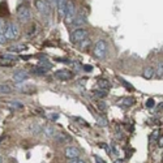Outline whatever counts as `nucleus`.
Returning a JSON list of instances; mask_svg holds the SVG:
<instances>
[{"instance_id":"26","label":"nucleus","mask_w":163,"mask_h":163,"mask_svg":"<svg viewBox=\"0 0 163 163\" xmlns=\"http://www.w3.org/2000/svg\"><path fill=\"white\" fill-rule=\"evenodd\" d=\"M9 105H10V107H14V108H21V107H22V105L18 103V102H10Z\"/></svg>"},{"instance_id":"9","label":"nucleus","mask_w":163,"mask_h":163,"mask_svg":"<svg viewBox=\"0 0 163 163\" xmlns=\"http://www.w3.org/2000/svg\"><path fill=\"white\" fill-rule=\"evenodd\" d=\"M12 78L14 82H24V81L29 80V73H26L25 70H17V72L13 74Z\"/></svg>"},{"instance_id":"14","label":"nucleus","mask_w":163,"mask_h":163,"mask_svg":"<svg viewBox=\"0 0 163 163\" xmlns=\"http://www.w3.org/2000/svg\"><path fill=\"white\" fill-rule=\"evenodd\" d=\"M155 73V70L153 67H146L144 70H142V76L146 78V80H150V78H153V76Z\"/></svg>"},{"instance_id":"18","label":"nucleus","mask_w":163,"mask_h":163,"mask_svg":"<svg viewBox=\"0 0 163 163\" xmlns=\"http://www.w3.org/2000/svg\"><path fill=\"white\" fill-rule=\"evenodd\" d=\"M12 93V88L8 85H2L0 84V94H9Z\"/></svg>"},{"instance_id":"7","label":"nucleus","mask_w":163,"mask_h":163,"mask_svg":"<svg viewBox=\"0 0 163 163\" xmlns=\"http://www.w3.org/2000/svg\"><path fill=\"white\" fill-rule=\"evenodd\" d=\"M55 77L62 81H68V80H72L73 73L69 69H60L58 72H55Z\"/></svg>"},{"instance_id":"35","label":"nucleus","mask_w":163,"mask_h":163,"mask_svg":"<svg viewBox=\"0 0 163 163\" xmlns=\"http://www.w3.org/2000/svg\"><path fill=\"white\" fill-rule=\"evenodd\" d=\"M69 163H80V159L78 158H76V159H70Z\"/></svg>"},{"instance_id":"10","label":"nucleus","mask_w":163,"mask_h":163,"mask_svg":"<svg viewBox=\"0 0 163 163\" xmlns=\"http://www.w3.org/2000/svg\"><path fill=\"white\" fill-rule=\"evenodd\" d=\"M65 7H67V0H56V8H58L59 17H64Z\"/></svg>"},{"instance_id":"2","label":"nucleus","mask_w":163,"mask_h":163,"mask_svg":"<svg viewBox=\"0 0 163 163\" xmlns=\"http://www.w3.org/2000/svg\"><path fill=\"white\" fill-rule=\"evenodd\" d=\"M93 52H94V56L97 59H105L106 58V54H107V43L103 39H99L94 45Z\"/></svg>"},{"instance_id":"4","label":"nucleus","mask_w":163,"mask_h":163,"mask_svg":"<svg viewBox=\"0 0 163 163\" xmlns=\"http://www.w3.org/2000/svg\"><path fill=\"white\" fill-rule=\"evenodd\" d=\"M77 14H76V7L73 2H67V7H65V13H64L65 24H72Z\"/></svg>"},{"instance_id":"29","label":"nucleus","mask_w":163,"mask_h":163,"mask_svg":"<svg viewBox=\"0 0 163 163\" xmlns=\"http://www.w3.org/2000/svg\"><path fill=\"white\" fill-rule=\"evenodd\" d=\"M94 159H95V163H106L105 161L101 158V157H98V155H94Z\"/></svg>"},{"instance_id":"30","label":"nucleus","mask_w":163,"mask_h":163,"mask_svg":"<svg viewBox=\"0 0 163 163\" xmlns=\"http://www.w3.org/2000/svg\"><path fill=\"white\" fill-rule=\"evenodd\" d=\"M97 106H98V107H99V108H101V110H105V108H106V105H105V103H103V102H101V101H98V103H97Z\"/></svg>"},{"instance_id":"22","label":"nucleus","mask_w":163,"mask_h":163,"mask_svg":"<svg viewBox=\"0 0 163 163\" xmlns=\"http://www.w3.org/2000/svg\"><path fill=\"white\" fill-rule=\"evenodd\" d=\"M5 26H7V22H5V20H4L3 17H0V34H4Z\"/></svg>"},{"instance_id":"15","label":"nucleus","mask_w":163,"mask_h":163,"mask_svg":"<svg viewBox=\"0 0 163 163\" xmlns=\"http://www.w3.org/2000/svg\"><path fill=\"white\" fill-rule=\"evenodd\" d=\"M110 81L106 80V78H101V80H98V88L102 89V90H108L110 89Z\"/></svg>"},{"instance_id":"3","label":"nucleus","mask_w":163,"mask_h":163,"mask_svg":"<svg viewBox=\"0 0 163 163\" xmlns=\"http://www.w3.org/2000/svg\"><path fill=\"white\" fill-rule=\"evenodd\" d=\"M35 7H37V10L39 12L42 16H50L51 14V4L48 0H37L35 2Z\"/></svg>"},{"instance_id":"6","label":"nucleus","mask_w":163,"mask_h":163,"mask_svg":"<svg viewBox=\"0 0 163 163\" xmlns=\"http://www.w3.org/2000/svg\"><path fill=\"white\" fill-rule=\"evenodd\" d=\"M86 38H88V30L77 29V30H74L72 34H70V42H72L73 45H78V43L85 41Z\"/></svg>"},{"instance_id":"8","label":"nucleus","mask_w":163,"mask_h":163,"mask_svg":"<svg viewBox=\"0 0 163 163\" xmlns=\"http://www.w3.org/2000/svg\"><path fill=\"white\" fill-rule=\"evenodd\" d=\"M64 155L67 157L68 159H76V158H78L80 151L77 148H74V146H68V148H65V150H64Z\"/></svg>"},{"instance_id":"34","label":"nucleus","mask_w":163,"mask_h":163,"mask_svg":"<svg viewBox=\"0 0 163 163\" xmlns=\"http://www.w3.org/2000/svg\"><path fill=\"white\" fill-rule=\"evenodd\" d=\"M157 137H159V136H158V130H154V133H153V137H151V138H157Z\"/></svg>"},{"instance_id":"33","label":"nucleus","mask_w":163,"mask_h":163,"mask_svg":"<svg viewBox=\"0 0 163 163\" xmlns=\"http://www.w3.org/2000/svg\"><path fill=\"white\" fill-rule=\"evenodd\" d=\"M84 70H86V72H91V70H93V67H91V65H85Z\"/></svg>"},{"instance_id":"36","label":"nucleus","mask_w":163,"mask_h":163,"mask_svg":"<svg viewBox=\"0 0 163 163\" xmlns=\"http://www.w3.org/2000/svg\"><path fill=\"white\" fill-rule=\"evenodd\" d=\"M50 117L52 119V120H56V119H58L59 116H58V115H55V113H54V115H50Z\"/></svg>"},{"instance_id":"38","label":"nucleus","mask_w":163,"mask_h":163,"mask_svg":"<svg viewBox=\"0 0 163 163\" xmlns=\"http://www.w3.org/2000/svg\"><path fill=\"white\" fill-rule=\"evenodd\" d=\"M0 163H3V159H2V157H0Z\"/></svg>"},{"instance_id":"21","label":"nucleus","mask_w":163,"mask_h":163,"mask_svg":"<svg viewBox=\"0 0 163 163\" xmlns=\"http://www.w3.org/2000/svg\"><path fill=\"white\" fill-rule=\"evenodd\" d=\"M94 94H95V97H98V98H105V97L107 95V90H102V89L95 90Z\"/></svg>"},{"instance_id":"32","label":"nucleus","mask_w":163,"mask_h":163,"mask_svg":"<svg viewBox=\"0 0 163 163\" xmlns=\"http://www.w3.org/2000/svg\"><path fill=\"white\" fill-rule=\"evenodd\" d=\"M5 42H7V39H5L4 34H0V45H4Z\"/></svg>"},{"instance_id":"24","label":"nucleus","mask_w":163,"mask_h":163,"mask_svg":"<svg viewBox=\"0 0 163 163\" xmlns=\"http://www.w3.org/2000/svg\"><path fill=\"white\" fill-rule=\"evenodd\" d=\"M78 45H81V47H82V50H86V47H89V45H90V41L86 38L85 41H82L81 43H78Z\"/></svg>"},{"instance_id":"28","label":"nucleus","mask_w":163,"mask_h":163,"mask_svg":"<svg viewBox=\"0 0 163 163\" xmlns=\"http://www.w3.org/2000/svg\"><path fill=\"white\" fill-rule=\"evenodd\" d=\"M154 105H155V102H154V99H148V102H146V107H154Z\"/></svg>"},{"instance_id":"12","label":"nucleus","mask_w":163,"mask_h":163,"mask_svg":"<svg viewBox=\"0 0 163 163\" xmlns=\"http://www.w3.org/2000/svg\"><path fill=\"white\" fill-rule=\"evenodd\" d=\"M133 103H134L133 98H120V99L117 101V105L121 107H129V106H132Z\"/></svg>"},{"instance_id":"17","label":"nucleus","mask_w":163,"mask_h":163,"mask_svg":"<svg viewBox=\"0 0 163 163\" xmlns=\"http://www.w3.org/2000/svg\"><path fill=\"white\" fill-rule=\"evenodd\" d=\"M47 72H48V69L42 68V67H35V68H33V73H35V74H38V76L46 74Z\"/></svg>"},{"instance_id":"25","label":"nucleus","mask_w":163,"mask_h":163,"mask_svg":"<svg viewBox=\"0 0 163 163\" xmlns=\"http://www.w3.org/2000/svg\"><path fill=\"white\" fill-rule=\"evenodd\" d=\"M157 73H158L159 77H162V74H163V63L162 62L158 64V70H157Z\"/></svg>"},{"instance_id":"16","label":"nucleus","mask_w":163,"mask_h":163,"mask_svg":"<svg viewBox=\"0 0 163 163\" xmlns=\"http://www.w3.org/2000/svg\"><path fill=\"white\" fill-rule=\"evenodd\" d=\"M26 50V46L24 45H18V46H10L9 47V52H22Z\"/></svg>"},{"instance_id":"27","label":"nucleus","mask_w":163,"mask_h":163,"mask_svg":"<svg viewBox=\"0 0 163 163\" xmlns=\"http://www.w3.org/2000/svg\"><path fill=\"white\" fill-rule=\"evenodd\" d=\"M0 65H4V67H12V65H13V63L12 62H2V60H0Z\"/></svg>"},{"instance_id":"19","label":"nucleus","mask_w":163,"mask_h":163,"mask_svg":"<svg viewBox=\"0 0 163 163\" xmlns=\"http://www.w3.org/2000/svg\"><path fill=\"white\" fill-rule=\"evenodd\" d=\"M97 124H98V125H101V127H107V125H108V121H107V119H106V117L98 116V119H97Z\"/></svg>"},{"instance_id":"40","label":"nucleus","mask_w":163,"mask_h":163,"mask_svg":"<svg viewBox=\"0 0 163 163\" xmlns=\"http://www.w3.org/2000/svg\"><path fill=\"white\" fill-rule=\"evenodd\" d=\"M2 140H3V138H2V137H0V141H2Z\"/></svg>"},{"instance_id":"11","label":"nucleus","mask_w":163,"mask_h":163,"mask_svg":"<svg viewBox=\"0 0 163 163\" xmlns=\"http://www.w3.org/2000/svg\"><path fill=\"white\" fill-rule=\"evenodd\" d=\"M88 22V18H86L85 14H80V16H76V18L73 20V25L74 26H82V25H86Z\"/></svg>"},{"instance_id":"23","label":"nucleus","mask_w":163,"mask_h":163,"mask_svg":"<svg viewBox=\"0 0 163 163\" xmlns=\"http://www.w3.org/2000/svg\"><path fill=\"white\" fill-rule=\"evenodd\" d=\"M119 80H120V82H121V84H123L124 86H125V88H127V89H129L130 91H133V90H134V88H133V86H132V85H130V84H128V82H127V81H125V80H123V78H119Z\"/></svg>"},{"instance_id":"39","label":"nucleus","mask_w":163,"mask_h":163,"mask_svg":"<svg viewBox=\"0 0 163 163\" xmlns=\"http://www.w3.org/2000/svg\"><path fill=\"white\" fill-rule=\"evenodd\" d=\"M80 163H85V162H84V161H81V159H80Z\"/></svg>"},{"instance_id":"5","label":"nucleus","mask_w":163,"mask_h":163,"mask_svg":"<svg viewBox=\"0 0 163 163\" xmlns=\"http://www.w3.org/2000/svg\"><path fill=\"white\" fill-rule=\"evenodd\" d=\"M17 18H18L20 22H22V24L29 22V21L31 20V12H30V9L26 7V5H21V7H18V9H17Z\"/></svg>"},{"instance_id":"20","label":"nucleus","mask_w":163,"mask_h":163,"mask_svg":"<svg viewBox=\"0 0 163 163\" xmlns=\"http://www.w3.org/2000/svg\"><path fill=\"white\" fill-rule=\"evenodd\" d=\"M38 67H42V68H46V69L50 70V68L52 67V64L48 60H42V62H39V64H38Z\"/></svg>"},{"instance_id":"31","label":"nucleus","mask_w":163,"mask_h":163,"mask_svg":"<svg viewBox=\"0 0 163 163\" xmlns=\"http://www.w3.org/2000/svg\"><path fill=\"white\" fill-rule=\"evenodd\" d=\"M158 146H159L161 149H162V146H163V137H162V134L158 137Z\"/></svg>"},{"instance_id":"37","label":"nucleus","mask_w":163,"mask_h":163,"mask_svg":"<svg viewBox=\"0 0 163 163\" xmlns=\"http://www.w3.org/2000/svg\"><path fill=\"white\" fill-rule=\"evenodd\" d=\"M113 163H123V161H121V159H116V161L113 162Z\"/></svg>"},{"instance_id":"1","label":"nucleus","mask_w":163,"mask_h":163,"mask_svg":"<svg viewBox=\"0 0 163 163\" xmlns=\"http://www.w3.org/2000/svg\"><path fill=\"white\" fill-rule=\"evenodd\" d=\"M20 35V28L17 24L14 22H7L5 26V31H4V37L7 41H14L17 39Z\"/></svg>"},{"instance_id":"13","label":"nucleus","mask_w":163,"mask_h":163,"mask_svg":"<svg viewBox=\"0 0 163 163\" xmlns=\"http://www.w3.org/2000/svg\"><path fill=\"white\" fill-rule=\"evenodd\" d=\"M43 133H45L47 137H55V134L58 132H56V129L54 128L52 125H46L45 128H43Z\"/></svg>"}]
</instances>
